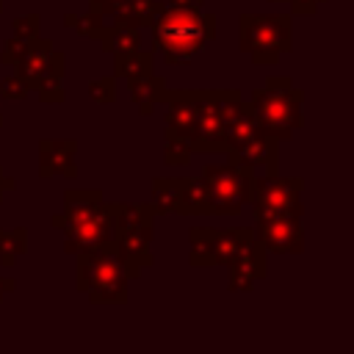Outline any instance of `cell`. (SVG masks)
<instances>
[{"mask_svg":"<svg viewBox=\"0 0 354 354\" xmlns=\"http://www.w3.org/2000/svg\"><path fill=\"white\" fill-rule=\"evenodd\" d=\"M149 28L152 47L163 53L166 64H185L216 39V14L202 8L166 6Z\"/></svg>","mask_w":354,"mask_h":354,"instance_id":"obj_1","label":"cell"},{"mask_svg":"<svg viewBox=\"0 0 354 354\" xmlns=\"http://www.w3.org/2000/svg\"><path fill=\"white\" fill-rule=\"evenodd\" d=\"M301 100V88H293V80L288 75H274L266 80L263 88H257L249 97V105L257 124L268 136H274L277 141H290L293 130L304 124Z\"/></svg>","mask_w":354,"mask_h":354,"instance_id":"obj_2","label":"cell"},{"mask_svg":"<svg viewBox=\"0 0 354 354\" xmlns=\"http://www.w3.org/2000/svg\"><path fill=\"white\" fill-rule=\"evenodd\" d=\"M238 36L241 53L260 66H274L293 50V14H241Z\"/></svg>","mask_w":354,"mask_h":354,"instance_id":"obj_3","label":"cell"},{"mask_svg":"<svg viewBox=\"0 0 354 354\" xmlns=\"http://www.w3.org/2000/svg\"><path fill=\"white\" fill-rule=\"evenodd\" d=\"M75 257H77L75 288L80 293H88L94 304H124L127 301L130 277L124 274L113 249H91Z\"/></svg>","mask_w":354,"mask_h":354,"instance_id":"obj_4","label":"cell"},{"mask_svg":"<svg viewBox=\"0 0 354 354\" xmlns=\"http://www.w3.org/2000/svg\"><path fill=\"white\" fill-rule=\"evenodd\" d=\"M227 163H207L202 169V180L210 196V216H241L252 199L254 169L238 160L232 152H224Z\"/></svg>","mask_w":354,"mask_h":354,"instance_id":"obj_5","label":"cell"},{"mask_svg":"<svg viewBox=\"0 0 354 354\" xmlns=\"http://www.w3.org/2000/svg\"><path fill=\"white\" fill-rule=\"evenodd\" d=\"M116 205L119 202H102V207L72 224L64 227V252L66 254H80V252H91V249H113V232H116Z\"/></svg>","mask_w":354,"mask_h":354,"instance_id":"obj_6","label":"cell"},{"mask_svg":"<svg viewBox=\"0 0 354 354\" xmlns=\"http://www.w3.org/2000/svg\"><path fill=\"white\" fill-rule=\"evenodd\" d=\"M152 238H155V221L133 224V227H116L113 254L130 279H138L144 274V268L152 266Z\"/></svg>","mask_w":354,"mask_h":354,"instance_id":"obj_7","label":"cell"},{"mask_svg":"<svg viewBox=\"0 0 354 354\" xmlns=\"http://www.w3.org/2000/svg\"><path fill=\"white\" fill-rule=\"evenodd\" d=\"M14 69L33 91L47 75H64V53H58L50 39L36 36L25 41V55L14 64Z\"/></svg>","mask_w":354,"mask_h":354,"instance_id":"obj_8","label":"cell"},{"mask_svg":"<svg viewBox=\"0 0 354 354\" xmlns=\"http://www.w3.org/2000/svg\"><path fill=\"white\" fill-rule=\"evenodd\" d=\"M196 122L191 130L194 152H224V124L216 113V88H194Z\"/></svg>","mask_w":354,"mask_h":354,"instance_id":"obj_9","label":"cell"},{"mask_svg":"<svg viewBox=\"0 0 354 354\" xmlns=\"http://www.w3.org/2000/svg\"><path fill=\"white\" fill-rule=\"evenodd\" d=\"M301 188H304V180H301V177H279V174L257 177V174H254L249 205H266V207L301 210V213H304Z\"/></svg>","mask_w":354,"mask_h":354,"instance_id":"obj_10","label":"cell"},{"mask_svg":"<svg viewBox=\"0 0 354 354\" xmlns=\"http://www.w3.org/2000/svg\"><path fill=\"white\" fill-rule=\"evenodd\" d=\"M254 238L268 254H299V252H304L301 216H282V218L257 221Z\"/></svg>","mask_w":354,"mask_h":354,"instance_id":"obj_11","label":"cell"},{"mask_svg":"<svg viewBox=\"0 0 354 354\" xmlns=\"http://www.w3.org/2000/svg\"><path fill=\"white\" fill-rule=\"evenodd\" d=\"M266 249L257 243V238L243 246L230 263H227V290L232 293H249L260 279L268 277V260Z\"/></svg>","mask_w":354,"mask_h":354,"instance_id":"obj_12","label":"cell"},{"mask_svg":"<svg viewBox=\"0 0 354 354\" xmlns=\"http://www.w3.org/2000/svg\"><path fill=\"white\" fill-rule=\"evenodd\" d=\"M77 141L75 138H41L39 141V177H77L75 163Z\"/></svg>","mask_w":354,"mask_h":354,"instance_id":"obj_13","label":"cell"},{"mask_svg":"<svg viewBox=\"0 0 354 354\" xmlns=\"http://www.w3.org/2000/svg\"><path fill=\"white\" fill-rule=\"evenodd\" d=\"M102 202H105V196L100 188H69V191H64V210L55 213L50 218V224L55 230L72 227V224L94 216L102 207Z\"/></svg>","mask_w":354,"mask_h":354,"instance_id":"obj_14","label":"cell"},{"mask_svg":"<svg viewBox=\"0 0 354 354\" xmlns=\"http://www.w3.org/2000/svg\"><path fill=\"white\" fill-rule=\"evenodd\" d=\"M127 94H130V100L138 105V113H141V116H152L155 105H166L169 86H166V77H163V75H155V72L149 69V72H144V75L127 77Z\"/></svg>","mask_w":354,"mask_h":354,"instance_id":"obj_15","label":"cell"},{"mask_svg":"<svg viewBox=\"0 0 354 354\" xmlns=\"http://www.w3.org/2000/svg\"><path fill=\"white\" fill-rule=\"evenodd\" d=\"M238 160L249 163L254 171L263 169L266 174H277V163H279V141L274 136H268L266 130H257L246 144H241L232 152Z\"/></svg>","mask_w":354,"mask_h":354,"instance_id":"obj_16","label":"cell"},{"mask_svg":"<svg viewBox=\"0 0 354 354\" xmlns=\"http://www.w3.org/2000/svg\"><path fill=\"white\" fill-rule=\"evenodd\" d=\"M163 122H166L169 130L185 133V136L191 138V130H194V122H196L194 91H177V88H169V97H166V116H163Z\"/></svg>","mask_w":354,"mask_h":354,"instance_id":"obj_17","label":"cell"},{"mask_svg":"<svg viewBox=\"0 0 354 354\" xmlns=\"http://www.w3.org/2000/svg\"><path fill=\"white\" fill-rule=\"evenodd\" d=\"M166 8V3L160 0H122L119 8L111 14L113 25H133V28H149L160 11Z\"/></svg>","mask_w":354,"mask_h":354,"instance_id":"obj_18","label":"cell"},{"mask_svg":"<svg viewBox=\"0 0 354 354\" xmlns=\"http://www.w3.org/2000/svg\"><path fill=\"white\" fill-rule=\"evenodd\" d=\"M180 216H210V196L202 177H180Z\"/></svg>","mask_w":354,"mask_h":354,"instance_id":"obj_19","label":"cell"},{"mask_svg":"<svg viewBox=\"0 0 354 354\" xmlns=\"http://www.w3.org/2000/svg\"><path fill=\"white\" fill-rule=\"evenodd\" d=\"M254 241V227H216V266H227Z\"/></svg>","mask_w":354,"mask_h":354,"instance_id":"obj_20","label":"cell"},{"mask_svg":"<svg viewBox=\"0 0 354 354\" xmlns=\"http://www.w3.org/2000/svg\"><path fill=\"white\" fill-rule=\"evenodd\" d=\"M188 238H191L188 263L194 268L216 266V227H191Z\"/></svg>","mask_w":354,"mask_h":354,"instance_id":"obj_21","label":"cell"},{"mask_svg":"<svg viewBox=\"0 0 354 354\" xmlns=\"http://www.w3.org/2000/svg\"><path fill=\"white\" fill-rule=\"evenodd\" d=\"M152 69V50H113V77H136Z\"/></svg>","mask_w":354,"mask_h":354,"instance_id":"obj_22","label":"cell"},{"mask_svg":"<svg viewBox=\"0 0 354 354\" xmlns=\"http://www.w3.org/2000/svg\"><path fill=\"white\" fill-rule=\"evenodd\" d=\"M180 202V177H152V210L155 216H171L177 213Z\"/></svg>","mask_w":354,"mask_h":354,"instance_id":"obj_23","label":"cell"},{"mask_svg":"<svg viewBox=\"0 0 354 354\" xmlns=\"http://www.w3.org/2000/svg\"><path fill=\"white\" fill-rule=\"evenodd\" d=\"M191 155H194L191 138L185 133H177V130L166 127V136H163V163L166 166H188Z\"/></svg>","mask_w":354,"mask_h":354,"instance_id":"obj_24","label":"cell"},{"mask_svg":"<svg viewBox=\"0 0 354 354\" xmlns=\"http://www.w3.org/2000/svg\"><path fill=\"white\" fill-rule=\"evenodd\" d=\"M111 28H113L111 17H105V14H97V11H91V8H88L86 14H77V19H75V28H72V30H77L80 36L97 39V41H100V47H105Z\"/></svg>","mask_w":354,"mask_h":354,"instance_id":"obj_25","label":"cell"},{"mask_svg":"<svg viewBox=\"0 0 354 354\" xmlns=\"http://www.w3.org/2000/svg\"><path fill=\"white\" fill-rule=\"evenodd\" d=\"M25 252H28V230L25 227L0 230V260H3V266H14V260Z\"/></svg>","mask_w":354,"mask_h":354,"instance_id":"obj_26","label":"cell"},{"mask_svg":"<svg viewBox=\"0 0 354 354\" xmlns=\"http://www.w3.org/2000/svg\"><path fill=\"white\" fill-rule=\"evenodd\" d=\"M243 108H246V102L238 88H216V113L224 127L232 124L243 113Z\"/></svg>","mask_w":354,"mask_h":354,"instance_id":"obj_27","label":"cell"},{"mask_svg":"<svg viewBox=\"0 0 354 354\" xmlns=\"http://www.w3.org/2000/svg\"><path fill=\"white\" fill-rule=\"evenodd\" d=\"M155 221V210L149 202H119L116 205V227H133Z\"/></svg>","mask_w":354,"mask_h":354,"instance_id":"obj_28","label":"cell"},{"mask_svg":"<svg viewBox=\"0 0 354 354\" xmlns=\"http://www.w3.org/2000/svg\"><path fill=\"white\" fill-rule=\"evenodd\" d=\"M133 47H141V28H133V25H113L102 50H105V53H113V50H133Z\"/></svg>","mask_w":354,"mask_h":354,"instance_id":"obj_29","label":"cell"},{"mask_svg":"<svg viewBox=\"0 0 354 354\" xmlns=\"http://www.w3.org/2000/svg\"><path fill=\"white\" fill-rule=\"evenodd\" d=\"M36 94H39V100L41 102H50V105H58V102H64V97H66V88H64V75H47L36 88H33Z\"/></svg>","mask_w":354,"mask_h":354,"instance_id":"obj_30","label":"cell"},{"mask_svg":"<svg viewBox=\"0 0 354 354\" xmlns=\"http://www.w3.org/2000/svg\"><path fill=\"white\" fill-rule=\"evenodd\" d=\"M88 97L97 102V105H108L116 100V77L113 75H105V77H97L88 83Z\"/></svg>","mask_w":354,"mask_h":354,"instance_id":"obj_31","label":"cell"},{"mask_svg":"<svg viewBox=\"0 0 354 354\" xmlns=\"http://www.w3.org/2000/svg\"><path fill=\"white\" fill-rule=\"evenodd\" d=\"M28 94H30V88H28V83H25L19 75H8V77L0 80V97H3V100L19 102V100H25Z\"/></svg>","mask_w":354,"mask_h":354,"instance_id":"obj_32","label":"cell"},{"mask_svg":"<svg viewBox=\"0 0 354 354\" xmlns=\"http://www.w3.org/2000/svg\"><path fill=\"white\" fill-rule=\"evenodd\" d=\"M14 36H19V39H36L39 36V25H41V17L39 14H22V17H17L14 22Z\"/></svg>","mask_w":354,"mask_h":354,"instance_id":"obj_33","label":"cell"},{"mask_svg":"<svg viewBox=\"0 0 354 354\" xmlns=\"http://www.w3.org/2000/svg\"><path fill=\"white\" fill-rule=\"evenodd\" d=\"M25 55V39H19V36H11V39H6L3 41V50H0V61L6 64V66H14L19 58Z\"/></svg>","mask_w":354,"mask_h":354,"instance_id":"obj_34","label":"cell"},{"mask_svg":"<svg viewBox=\"0 0 354 354\" xmlns=\"http://www.w3.org/2000/svg\"><path fill=\"white\" fill-rule=\"evenodd\" d=\"M268 3H288L293 17H313L318 11V6L326 0H268Z\"/></svg>","mask_w":354,"mask_h":354,"instance_id":"obj_35","label":"cell"},{"mask_svg":"<svg viewBox=\"0 0 354 354\" xmlns=\"http://www.w3.org/2000/svg\"><path fill=\"white\" fill-rule=\"evenodd\" d=\"M119 3H122V0H91V3H88V8H91V11H97V14L111 17V14L119 8Z\"/></svg>","mask_w":354,"mask_h":354,"instance_id":"obj_36","label":"cell"},{"mask_svg":"<svg viewBox=\"0 0 354 354\" xmlns=\"http://www.w3.org/2000/svg\"><path fill=\"white\" fill-rule=\"evenodd\" d=\"M166 6H174V8H202L205 0H166Z\"/></svg>","mask_w":354,"mask_h":354,"instance_id":"obj_37","label":"cell"},{"mask_svg":"<svg viewBox=\"0 0 354 354\" xmlns=\"http://www.w3.org/2000/svg\"><path fill=\"white\" fill-rule=\"evenodd\" d=\"M17 188V183L11 180V177H6V171H3V166H0V202H3V194L6 191H14Z\"/></svg>","mask_w":354,"mask_h":354,"instance_id":"obj_38","label":"cell"},{"mask_svg":"<svg viewBox=\"0 0 354 354\" xmlns=\"http://www.w3.org/2000/svg\"><path fill=\"white\" fill-rule=\"evenodd\" d=\"M11 290H17V279H11V277H0V301H3V296L11 293Z\"/></svg>","mask_w":354,"mask_h":354,"instance_id":"obj_39","label":"cell"},{"mask_svg":"<svg viewBox=\"0 0 354 354\" xmlns=\"http://www.w3.org/2000/svg\"><path fill=\"white\" fill-rule=\"evenodd\" d=\"M75 19H77V14H64V25L66 28H75Z\"/></svg>","mask_w":354,"mask_h":354,"instance_id":"obj_40","label":"cell"},{"mask_svg":"<svg viewBox=\"0 0 354 354\" xmlns=\"http://www.w3.org/2000/svg\"><path fill=\"white\" fill-rule=\"evenodd\" d=\"M0 127H3V113H0Z\"/></svg>","mask_w":354,"mask_h":354,"instance_id":"obj_41","label":"cell"},{"mask_svg":"<svg viewBox=\"0 0 354 354\" xmlns=\"http://www.w3.org/2000/svg\"><path fill=\"white\" fill-rule=\"evenodd\" d=\"M0 14H3V0H0Z\"/></svg>","mask_w":354,"mask_h":354,"instance_id":"obj_42","label":"cell"}]
</instances>
